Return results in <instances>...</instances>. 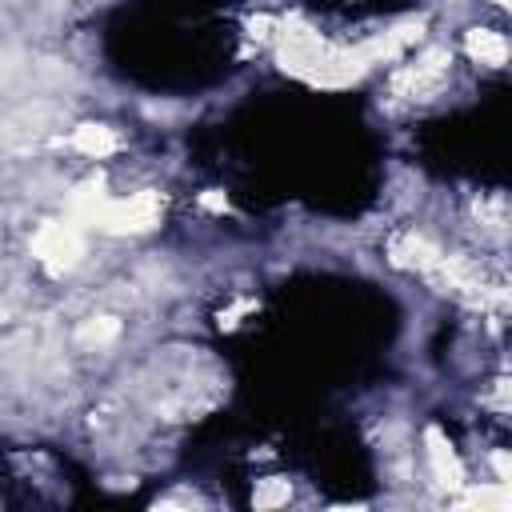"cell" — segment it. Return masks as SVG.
I'll list each match as a JSON object with an SVG mask.
<instances>
[{
  "mask_svg": "<svg viewBox=\"0 0 512 512\" xmlns=\"http://www.w3.org/2000/svg\"><path fill=\"white\" fill-rule=\"evenodd\" d=\"M104 200H108V192H104V184H100V180L80 184V188L72 192V200H68V220H72V224H80V228H96V216H100Z\"/></svg>",
  "mask_w": 512,
  "mask_h": 512,
  "instance_id": "8992f818",
  "label": "cell"
},
{
  "mask_svg": "<svg viewBox=\"0 0 512 512\" xmlns=\"http://www.w3.org/2000/svg\"><path fill=\"white\" fill-rule=\"evenodd\" d=\"M32 256L48 268V272H68L80 264L84 256V236H80V224L72 220H48L36 228L32 236Z\"/></svg>",
  "mask_w": 512,
  "mask_h": 512,
  "instance_id": "7a4b0ae2",
  "label": "cell"
},
{
  "mask_svg": "<svg viewBox=\"0 0 512 512\" xmlns=\"http://www.w3.org/2000/svg\"><path fill=\"white\" fill-rule=\"evenodd\" d=\"M448 52L444 48H428L416 64H404L396 76H392V92L396 96H420V92H428L444 72H448Z\"/></svg>",
  "mask_w": 512,
  "mask_h": 512,
  "instance_id": "3957f363",
  "label": "cell"
},
{
  "mask_svg": "<svg viewBox=\"0 0 512 512\" xmlns=\"http://www.w3.org/2000/svg\"><path fill=\"white\" fill-rule=\"evenodd\" d=\"M460 504H468V508H496V512H504V508L512 504V496H508V484H504V480H496L492 488H468Z\"/></svg>",
  "mask_w": 512,
  "mask_h": 512,
  "instance_id": "30bf717a",
  "label": "cell"
},
{
  "mask_svg": "<svg viewBox=\"0 0 512 512\" xmlns=\"http://www.w3.org/2000/svg\"><path fill=\"white\" fill-rule=\"evenodd\" d=\"M200 208H208V212H228V196H224V192H200Z\"/></svg>",
  "mask_w": 512,
  "mask_h": 512,
  "instance_id": "7c38bea8",
  "label": "cell"
},
{
  "mask_svg": "<svg viewBox=\"0 0 512 512\" xmlns=\"http://www.w3.org/2000/svg\"><path fill=\"white\" fill-rule=\"evenodd\" d=\"M388 256H392V264H400V268H416V272H432L436 268V260L444 256L428 236H420V232H400L392 244H388Z\"/></svg>",
  "mask_w": 512,
  "mask_h": 512,
  "instance_id": "5b68a950",
  "label": "cell"
},
{
  "mask_svg": "<svg viewBox=\"0 0 512 512\" xmlns=\"http://www.w3.org/2000/svg\"><path fill=\"white\" fill-rule=\"evenodd\" d=\"M160 212H164V200L160 192L144 188V192H132V196H120V200H104L100 216H96V228L112 232V236H136V232H148L160 224Z\"/></svg>",
  "mask_w": 512,
  "mask_h": 512,
  "instance_id": "6da1fadb",
  "label": "cell"
},
{
  "mask_svg": "<svg viewBox=\"0 0 512 512\" xmlns=\"http://www.w3.org/2000/svg\"><path fill=\"white\" fill-rule=\"evenodd\" d=\"M424 444H428L424 452H428V464H432L436 484H440V488H464V464H460L452 440H448L436 424H428V428H424Z\"/></svg>",
  "mask_w": 512,
  "mask_h": 512,
  "instance_id": "277c9868",
  "label": "cell"
},
{
  "mask_svg": "<svg viewBox=\"0 0 512 512\" xmlns=\"http://www.w3.org/2000/svg\"><path fill=\"white\" fill-rule=\"evenodd\" d=\"M252 308H256L252 300H240L236 308H228V312H220V324H224V328H232V324H236V316H244V312H252Z\"/></svg>",
  "mask_w": 512,
  "mask_h": 512,
  "instance_id": "4fadbf2b",
  "label": "cell"
},
{
  "mask_svg": "<svg viewBox=\"0 0 512 512\" xmlns=\"http://www.w3.org/2000/svg\"><path fill=\"white\" fill-rule=\"evenodd\" d=\"M492 464H496V480H504V484H508V456H504V452H496V456H492Z\"/></svg>",
  "mask_w": 512,
  "mask_h": 512,
  "instance_id": "5bb4252c",
  "label": "cell"
},
{
  "mask_svg": "<svg viewBox=\"0 0 512 512\" xmlns=\"http://www.w3.org/2000/svg\"><path fill=\"white\" fill-rule=\"evenodd\" d=\"M72 148L92 156V160H104L120 148V136L108 124H80V128H72Z\"/></svg>",
  "mask_w": 512,
  "mask_h": 512,
  "instance_id": "52a82bcc",
  "label": "cell"
},
{
  "mask_svg": "<svg viewBox=\"0 0 512 512\" xmlns=\"http://www.w3.org/2000/svg\"><path fill=\"white\" fill-rule=\"evenodd\" d=\"M288 496H292V484L280 480V476H272V480H260V484H256L252 504H256V508H280V504H288Z\"/></svg>",
  "mask_w": 512,
  "mask_h": 512,
  "instance_id": "8fae6325",
  "label": "cell"
},
{
  "mask_svg": "<svg viewBox=\"0 0 512 512\" xmlns=\"http://www.w3.org/2000/svg\"><path fill=\"white\" fill-rule=\"evenodd\" d=\"M492 4H508V0H492Z\"/></svg>",
  "mask_w": 512,
  "mask_h": 512,
  "instance_id": "9a60e30c",
  "label": "cell"
},
{
  "mask_svg": "<svg viewBox=\"0 0 512 512\" xmlns=\"http://www.w3.org/2000/svg\"><path fill=\"white\" fill-rule=\"evenodd\" d=\"M464 48H468L472 60L492 64V68H500V64L508 60V40H504L500 32H492V28H472V32L464 36Z\"/></svg>",
  "mask_w": 512,
  "mask_h": 512,
  "instance_id": "ba28073f",
  "label": "cell"
},
{
  "mask_svg": "<svg viewBox=\"0 0 512 512\" xmlns=\"http://www.w3.org/2000/svg\"><path fill=\"white\" fill-rule=\"evenodd\" d=\"M116 336H120V320H116V316H92V320H84L80 332H76V340H80L84 348H104V344H112Z\"/></svg>",
  "mask_w": 512,
  "mask_h": 512,
  "instance_id": "9c48e42d",
  "label": "cell"
}]
</instances>
